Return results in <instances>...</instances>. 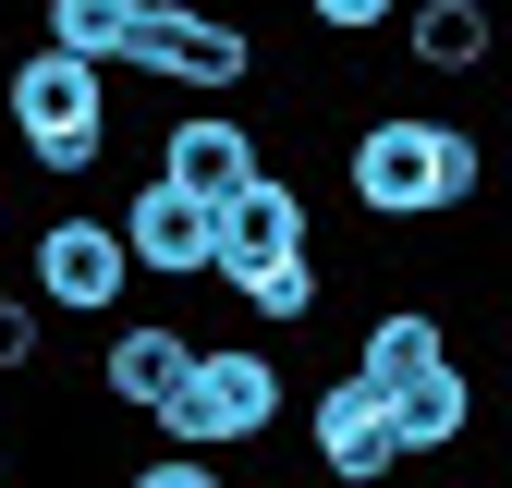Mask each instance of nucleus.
Wrapping results in <instances>:
<instances>
[{
    "mask_svg": "<svg viewBox=\"0 0 512 488\" xmlns=\"http://www.w3.org/2000/svg\"><path fill=\"white\" fill-rule=\"evenodd\" d=\"M147 0H37V37L74 49V61H122V37H135Z\"/></svg>",
    "mask_w": 512,
    "mask_h": 488,
    "instance_id": "2eb2a0df",
    "label": "nucleus"
},
{
    "mask_svg": "<svg viewBox=\"0 0 512 488\" xmlns=\"http://www.w3.org/2000/svg\"><path fill=\"white\" fill-rule=\"evenodd\" d=\"M378 403H391V440H403V464H439V452H452L464 427H476V379H464L452 354H427V366H403V379L378 391Z\"/></svg>",
    "mask_w": 512,
    "mask_h": 488,
    "instance_id": "9b49d317",
    "label": "nucleus"
},
{
    "mask_svg": "<svg viewBox=\"0 0 512 488\" xmlns=\"http://www.w3.org/2000/svg\"><path fill=\"white\" fill-rule=\"evenodd\" d=\"M281 415H293L281 354H269V342H208V330H196V354H183V391H171L147 427H159V440H183V452H256Z\"/></svg>",
    "mask_w": 512,
    "mask_h": 488,
    "instance_id": "7ed1b4c3",
    "label": "nucleus"
},
{
    "mask_svg": "<svg viewBox=\"0 0 512 488\" xmlns=\"http://www.w3.org/2000/svg\"><path fill=\"white\" fill-rule=\"evenodd\" d=\"M305 452H317V476H330V488H391V476H403L391 403H378L354 366H342V379H317V403H305Z\"/></svg>",
    "mask_w": 512,
    "mask_h": 488,
    "instance_id": "0eeeda50",
    "label": "nucleus"
},
{
    "mask_svg": "<svg viewBox=\"0 0 512 488\" xmlns=\"http://www.w3.org/2000/svg\"><path fill=\"white\" fill-rule=\"evenodd\" d=\"M244 171H269V135L232 110V98H196L183 122H159V183L171 196H196V208H220Z\"/></svg>",
    "mask_w": 512,
    "mask_h": 488,
    "instance_id": "6e6552de",
    "label": "nucleus"
},
{
    "mask_svg": "<svg viewBox=\"0 0 512 488\" xmlns=\"http://www.w3.org/2000/svg\"><path fill=\"white\" fill-rule=\"evenodd\" d=\"M293 244H317V196L293 171H244L232 196L208 208V281H244V269L293 257Z\"/></svg>",
    "mask_w": 512,
    "mask_h": 488,
    "instance_id": "423d86ee",
    "label": "nucleus"
},
{
    "mask_svg": "<svg viewBox=\"0 0 512 488\" xmlns=\"http://www.w3.org/2000/svg\"><path fill=\"white\" fill-rule=\"evenodd\" d=\"M232 305L256 330H305L317 305H330V257H317V244H293V257H269V269H244V281H220Z\"/></svg>",
    "mask_w": 512,
    "mask_h": 488,
    "instance_id": "ddd939ff",
    "label": "nucleus"
},
{
    "mask_svg": "<svg viewBox=\"0 0 512 488\" xmlns=\"http://www.w3.org/2000/svg\"><path fill=\"white\" fill-rule=\"evenodd\" d=\"M391 37H403V61H415L427 86H464L476 61H488V37H500V25H488V0H403Z\"/></svg>",
    "mask_w": 512,
    "mask_h": 488,
    "instance_id": "f8f14e48",
    "label": "nucleus"
},
{
    "mask_svg": "<svg viewBox=\"0 0 512 488\" xmlns=\"http://www.w3.org/2000/svg\"><path fill=\"white\" fill-rule=\"evenodd\" d=\"M25 293L49 318H122V293H135V257H122L110 208H49L37 244H25Z\"/></svg>",
    "mask_w": 512,
    "mask_h": 488,
    "instance_id": "39448f33",
    "label": "nucleus"
},
{
    "mask_svg": "<svg viewBox=\"0 0 512 488\" xmlns=\"http://www.w3.org/2000/svg\"><path fill=\"white\" fill-rule=\"evenodd\" d=\"M122 488H244V476H232V452H183V440H159V452L122 464Z\"/></svg>",
    "mask_w": 512,
    "mask_h": 488,
    "instance_id": "dca6fc26",
    "label": "nucleus"
},
{
    "mask_svg": "<svg viewBox=\"0 0 512 488\" xmlns=\"http://www.w3.org/2000/svg\"><path fill=\"white\" fill-rule=\"evenodd\" d=\"M183 354H196V330H183V318H122V330L98 342V403L159 415V403L183 391Z\"/></svg>",
    "mask_w": 512,
    "mask_h": 488,
    "instance_id": "9d476101",
    "label": "nucleus"
},
{
    "mask_svg": "<svg viewBox=\"0 0 512 488\" xmlns=\"http://www.w3.org/2000/svg\"><path fill=\"white\" fill-rule=\"evenodd\" d=\"M305 25H330V37H391V13L403 0H293Z\"/></svg>",
    "mask_w": 512,
    "mask_h": 488,
    "instance_id": "a211bd4d",
    "label": "nucleus"
},
{
    "mask_svg": "<svg viewBox=\"0 0 512 488\" xmlns=\"http://www.w3.org/2000/svg\"><path fill=\"white\" fill-rule=\"evenodd\" d=\"M427 354H452L427 305H378V318H366V342H354V379H366V391H391L403 366H427Z\"/></svg>",
    "mask_w": 512,
    "mask_h": 488,
    "instance_id": "4468645a",
    "label": "nucleus"
},
{
    "mask_svg": "<svg viewBox=\"0 0 512 488\" xmlns=\"http://www.w3.org/2000/svg\"><path fill=\"white\" fill-rule=\"evenodd\" d=\"M110 232H122V257H135V281H208V208L171 196L159 171L110 208Z\"/></svg>",
    "mask_w": 512,
    "mask_h": 488,
    "instance_id": "1a4fd4ad",
    "label": "nucleus"
},
{
    "mask_svg": "<svg viewBox=\"0 0 512 488\" xmlns=\"http://www.w3.org/2000/svg\"><path fill=\"white\" fill-rule=\"evenodd\" d=\"M0 220H13V183H0Z\"/></svg>",
    "mask_w": 512,
    "mask_h": 488,
    "instance_id": "6ab92c4d",
    "label": "nucleus"
},
{
    "mask_svg": "<svg viewBox=\"0 0 512 488\" xmlns=\"http://www.w3.org/2000/svg\"><path fill=\"white\" fill-rule=\"evenodd\" d=\"M37 366H49V305L0 293V379H37Z\"/></svg>",
    "mask_w": 512,
    "mask_h": 488,
    "instance_id": "f3484780",
    "label": "nucleus"
},
{
    "mask_svg": "<svg viewBox=\"0 0 512 488\" xmlns=\"http://www.w3.org/2000/svg\"><path fill=\"white\" fill-rule=\"evenodd\" d=\"M0 122H13L25 171L86 183V171L110 159V61H74V49H49V37H37L13 74H0Z\"/></svg>",
    "mask_w": 512,
    "mask_h": 488,
    "instance_id": "f03ea898",
    "label": "nucleus"
},
{
    "mask_svg": "<svg viewBox=\"0 0 512 488\" xmlns=\"http://www.w3.org/2000/svg\"><path fill=\"white\" fill-rule=\"evenodd\" d=\"M342 196L366 220H452L476 196V122L452 110H366L354 122V147H342Z\"/></svg>",
    "mask_w": 512,
    "mask_h": 488,
    "instance_id": "f257e3e1",
    "label": "nucleus"
},
{
    "mask_svg": "<svg viewBox=\"0 0 512 488\" xmlns=\"http://www.w3.org/2000/svg\"><path fill=\"white\" fill-rule=\"evenodd\" d=\"M122 74L183 86V98H244L256 86V25L244 13H208V0H147L135 37H122Z\"/></svg>",
    "mask_w": 512,
    "mask_h": 488,
    "instance_id": "20e7f679",
    "label": "nucleus"
}]
</instances>
